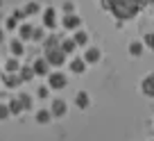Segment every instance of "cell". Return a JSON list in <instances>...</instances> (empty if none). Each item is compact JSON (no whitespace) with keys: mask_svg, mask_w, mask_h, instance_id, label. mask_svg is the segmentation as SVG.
Returning a JSON list of instances; mask_svg holds the SVG:
<instances>
[{"mask_svg":"<svg viewBox=\"0 0 154 141\" xmlns=\"http://www.w3.org/2000/svg\"><path fill=\"white\" fill-rule=\"evenodd\" d=\"M45 59H48V64H52V66H63V62H66V53H63L61 48H52V50H48Z\"/></svg>","mask_w":154,"mask_h":141,"instance_id":"obj_1","label":"cell"},{"mask_svg":"<svg viewBox=\"0 0 154 141\" xmlns=\"http://www.w3.org/2000/svg\"><path fill=\"white\" fill-rule=\"evenodd\" d=\"M50 112H52V116H57V118L66 116V114H68L66 100H63V98H54V100H52V107H50Z\"/></svg>","mask_w":154,"mask_h":141,"instance_id":"obj_2","label":"cell"},{"mask_svg":"<svg viewBox=\"0 0 154 141\" xmlns=\"http://www.w3.org/2000/svg\"><path fill=\"white\" fill-rule=\"evenodd\" d=\"M66 82H68L66 75L59 73V71H57V73H52V75L48 78V87H50V89H63V87H66Z\"/></svg>","mask_w":154,"mask_h":141,"instance_id":"obj_3","label":"cell"},{"mask_svg":"<svg viewBox=\"0 0 154 141\" xmlns=\"http://www.w3.org/2000/svg\"><path fill=\"white\" fill-rule=\"evenodd\" d=\"M102 59V50L97 48V46H93V48H88L86 53H84V62L86 64H97Z\"/></svg>","mask_w":154,"mask_h":141,"instance_id":"obj_4","label":"cell"},{"mask_svg":"<svg viewBox=\"0 0 154 141\" xmlns=\"http://www.w3.org/2000/svg\"><path fill=\"white\" fill-rule=\"evenodd\" d=\"M140 91H143L147 98H154V73H149L147 78L140 82Z\"/></svg>","mask_w":154,"mask_h":141,"instance_id":"obj_5","label":"cell"},{"mask_svg":"<svg viewBox=\"0 0 154 141\" xmlns=\"http://www.w3.org/2000/svg\"><path fill=\"white\" fill-rule=\"evenodd\" d=\"M79 25H82V18L77 14H66L63 16V27L66 30H77Z\"/></svg>","mask_w":154,"mask_h":141,"instance_id":"obj_6","label":"cell"},{"mask_svg":"<svg viewBox=\"0 0 154 141\" xmlns=\"http://www.w3.org/2000/svg\"><path fill=\"white\" fill-rule=\"evenodd\" d=\"M43 25H45V27H50V30L57 27V11L50 9V7L45 9V14H43Z\"/></svg>","mask_w":154,"mask_h":141,"instance_id":"obj_7","label":"cell"},{"mask_svg":"<svg viewBox=\"0 0 154 141\" xmlns=\"http://www.w3.org/2000/svg\"><path fill=\"white\" fill-rule=\"evenodd\" d=\"M75 105H77L79 109H86L88 105H91V98H88V93H86V91H79V93L75 96Z\"/></svg>","mask_w":154,"mask_h":141,"instance_id":"obj_8","label":"cell"},{"mask_svg":"<svg viewBox=\"0 0 154 141\" xmlns=\"http://www.w3.org/2000/svg\"><path fill=\"white\" fill-rule=\"evenodd\" d=\"M143 53H145V43L143 41H131L129 43V55L131 57H140Z\"/></svg>","mask_w":154,"mask_h":141,"instance_id":"obj_9","label":"cell"},{"mask_svg":"<svg viewBox=\"0 0 154 141\" xmlns=\"http://www.w3.org/2000/svg\"><path fill=\"white\" fill-rule=\"evenodd\" d=\"M32 68H34V73H36V75H45V73H48V59H36Z\"/></svg>","mask_w":154,"mask_h":141,"instance_id":"obj_10","label":"cell"},{"mask_svg":"<svg viewBox=\"0 0 154 141\" xmlns=\"http://www.w3.org/2000/svg\"><path fill=\"white\" fill-rule=\"evenodd\" d=\"M20 82H23V80H20V75H14V73H7V78H5V87H7V89H16Z\"/></svg>","mask_w":154,"mask_h":141,"instance_id":"obj_11","label":"cell"},{"mask_svg":"<svg viewBox=\"0 0 154 141\" xmlns=\"http://www.w3.org/2000/svg\"><path fill=\"white\" fill-rule=\"evenodd\" d=\"M50 118H52V112H50V109H38L36 112V123H41V125H43V123H50Z\"/></svg>","mask_w":154,"mask_h":141,"instance_id":"obj_12","label":"cell"},{"mask_svg":"<svg viewBox=\"0 0 154 141\" xmlns=\"http://www.w3.org/2000/svg\"><path fill=\"white\" fill-rule=\"evenodd\" d=\"M70 71L72 73H84V71H86V62H84V59H72L70 62Z\"/></svg>","mask_w":154,"mask_h":141,"instance_id":"obj_13","label":"cell"},{"mask_svg":"<svg viewBox=\"0 0 154 141\" xmlns=\"http://www.w3.org/2000/svg\"><path fill=\"white\" fill-rule=\"evenodd\" d=\"M59 48H61V50H63V53H66V55H70L72 50L77 48V43H75V39H63V41H61V46H59Z\"/></svg>","mask_w":154,"mask_h":141,"instance_id":"obj_14","label":"cell"},{"mask_svg":"<svg viewBox=\"0 0 154 141\" xmlns=\"http://www.w3.org/2000/svg\"><path fill=\"white\" fill-rule=\"evenodd\" d=\"M34 68H27V66H20V80H23V82H27V80H32L34 78Z\"/></svg>","mask_w":154,"mask_h":141,"instance_id":"obj_15","label":"cell"},{"mask_svg":"<svg viewBox=\"0 0 154 141\" xmlns=\"http://www.w3.org/2000/svg\"><path fill=\"white\" fill-rule=\"evenodd\" d=\"M9 109H11V114H20V112H23V102H20V98H14V100H11L9 102Z\"/></svg>","mask_w":154,"mask_h":141,"instance_id":"obj_16","label":"cell"},{"mask_svg":"<svg viewBox=\"0 0 154 141\" xmlns=\"http://www.w3.org/2000/svg\"><path fill=\"white\" fill-rule=\"evenodd\" d=\"M75 43H77V46H86V43H88V34L84 32V30H79V32L75 34Z\"/></svg>","mask_w":154,"mask_h":141,"instance_id":"obj_17","label":"cell"},{"mask_svg":"<svg viewBox=\"0 0 154 141\" xmlns=\"http://www.w3.org/2000/svg\"><path fill=\"white\" fill-rule=\"evenodd\" d=\"M5 68H7V73H16V71H20V64H18V59H9L5 64Z\"/></svg>","mask_w":154,"mask_h":141,"instance_id":"obj_18","label":"cell"},{"mask_svg":"<svg viewBox=\"0 0 154 141\" xmlns=\"http://www.w3.org/2000/svg\"><path fill=\"white\" fill-rule=\"evenodd\" d=\"M32 34H34L32 25H29V23H23V27H20V37H23V39H32Z\"/></svg>","mask_w":154,"mask_h":141,"instance_id":"obj_19","label":"cell"},{"mask_svg":"<svg viewBox=\"0 0 154 141\" xmlns=\"http://www.w3.org/2000/svg\"><path fill=\"white\" fill-rule=\"evenodd\" d=\"M9 48H11V53H14L16 57H18V55H23V50H25L20 41H11V46H9Z\"/></svg>","mask_w":154,"mask_h":141,"instance_id":"obj_20","label":"cell"},{"mask_svg":"<svg viewBox=\"0 0 154 141\" xmlns=\"http://www.w3.org/2000/svg\"><path fill=\"white\" fill-rule=\"evenodd\" d=\"M11 114V109H9V105H5V102H0V121H5L7 116Z\"/></svg>","mask_w":154,"mask_h":141,"instance_id":"obj_21","label":"cell"},{"mask_svg":"<svg viewBox=\"0 0 154 141\" xmlns=\"http://www.w3.org/2000/svg\"><path fill=\"white\" fill-rule=\"evenodd\" d=\"M143 43H145V48H149V50H154V32H149V34H145V39H143Z\"/></svg>","mask_w":154,"mask_h":141,"instance_id":"obj_22","label":"cell"},{"mask_svg":"<svg viewBox=\"0 0 154 141\" xmlns=\"http://www.w3.org/2000/svg\"><path fill=\"white\" fill-rule=\"evenodd\" d=\"M20 102H23V107L25 109H32V98H29V96H25V93H20Z\"/></svg>","mask_w":154,"mask_h":141,"instance_id":"obj_23","label":"cell"},{"mask_svg":"<svg viewBox=\"0 0 154 141\" xmlns=\"http://www.w3.org/2000/svg\"><path fill=\"white\" fill-rule=\"evenodd\" d=\"M36 11H38V5H36V2H29V5L25 7V14H36Z\"/></svg>","mask_w":154,"mask_h":141,"instance_id":"obj_24","label":"cell"},{"mask_svg":"<svg viewBox=\"0 0 154 141\" xmlns=\"http://www.w3.org/2000/svg\"><path fill=\"white\" fill-rule=\"evenodd\" d=\"M38 96H41V98H48L50 96V87H38Z\"/></svg>","mask_w":154,"mask_h":141,"instance_id":"obj_25","label":"cell"},{"mask_svg":"<svg viewBox=\"0 0 154 141\" xmlns=\"http://www.w3.org/2000/svg\"><path fill=\"white\" fill-rule=\"evenodd\" d=\"M63 11H66V14H72V11H75V5H72V2H63Z\"/></svg>","mask_w":154,"mask_h":141,"instance_id":"obj_26","label":"cell"},{"mask_svg":"<svg viewBox=\"0 0 154 141\" xmlns=\"http://www.w3.org/2000/svg\"><path fill=\"white\" fill-rule=\"evenodd\" d=\"M32 39H34V41H41V39H43V30H34Z\"/></svg>","mask_w":154,"mask_h":141,"instance_id":"obj_27","label":"cell"},{"mask_svg":"<svg viewBox=\"0 0 154 141\" xmlns=\"http://www.w3.org/2000/svg\"><path fill=\"white\" fill-rule=\"evenodd\" d=\"M7 27H16V16H14V18H7Z\"/></svg>","mask_w":154,"mask_h":141,"instance_id":"obj_28","label":"cell"},{"mask_svg":"<svg viewBox=\"0 0 154 141\" xmlns=\"http://www.w3.org/2000/svg\"><path fill=\"white\" fill-rule=\"evenodd\" d=\"M136 2H138V5H140V7H143V5H145V2H154V0H136Z\"/></svg>","mask_w":154,"mask_h":141,"instance_id":"obj_29","label":"cell"},{"mask_svg":"<svg viewBox=\"0 0 154 141\" xmlns=\"http://www.w3.org/2000/svg\"><path fill=\"white\" fill-rule=\"evenodd\" d=\"M0 43H2V32H0Z\"/></svg>","mask_w":154,"mask_h":141,"instance_id":"obj_30","label":"cell"},{"mask_svg":"<svg viewBox=\"0 0 154 141\" xmlns=\"http://www.w3.org/2000/svg\"><path fill=\"white\" fill-rule=\"evenodd\" d=\"M152 141H154V139H152Z\"/></svg>","mask_w":154,"mask_h":141,"instance_id":"obj_31","label":"cell"}]
</instances>
